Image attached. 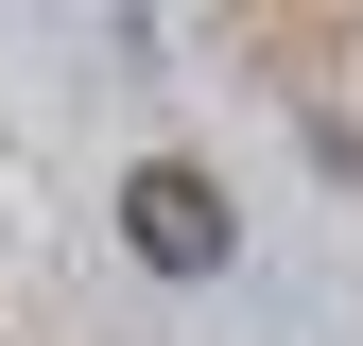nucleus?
Masks as SVG:
<instances>
[{"instance_id": "obj_1", "label": "nucleus", "mask_w": 363, "mask_h": 346, "mask_svg": "<svg viewBox=\"0 0 363 346\" xmlns=\"http://www.w3.org/2000/svg\"><path fill=\"white\" fill-rule=\"evenodd\" d=\"M121 242H139L156 277H208V260H225V191L191 156H139V173H121Z\"/></svg>"}]
</instances>
